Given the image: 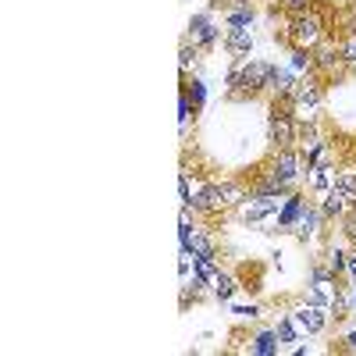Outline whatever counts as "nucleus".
Wrapping results in <instances>:
<instances>
[{"instance_id": "nucleus-31", "label": "nucleus", "mask_w": 356, "mask_h": 356, "mask_svg": "<svg viewBox=\"0 0 356 356\" xmlns=\"http://www.w3.org/2000/svg\"><path fill=\"white\" fill-rule=\"evenodd\" d=\"M342 349H346V353H356V332H349V335L342 339Z\"/></svg>"}, {"instance_id": "nucleus-28", "label": "nucleus", "mask_w": 356, "mask_h": 356, "mask_svg": "<svg viewBox=\"0 0 356 356\" xmlns=\"http://www.w3.org/2000/svg\"><path fill=\"white\" fill-rule=\"evenodd\" d=\"M235 314H239V317H250V321H253V317H260V307H257V303H250V307H235Z\"/></svg>"}, {"instance_id": "nucleus-6", "label": "nucleus", "mask_w": 356, "mask_h": 356, "mask_svg": "<svg viewBox=\"0 0 356 356\" xmlns=\"http://www.w3.org/2000/svg\"><path fill=\"white\" fill-rule=\"evenodd\" d=\"M267 168H271L282 182H289L292 189H296V182H300V171L307 168L303 164V157H300V150H271V161H267Z\"/></svg>"}, {"instance_id": "nucleus-20", "label": "nucleus", "mask_w": 356, "mask_h": 356, "mask_svg": "<svg viewBox=\"0 0 356 356\" xmlns=\"http://www.w3.org/2000/svg\"><path fill=\"white\" fill-rule=\"evenodd\" d=\"M324 264L332 267V275H335V278H342V275H346V264H349V253H346V250H339V246H332V250H328V257H324Z\"/></svg>"}, {"instance_id": "nucleus-32", "label": "nucleus", "mask_w": 356, "mask_h": 356, "mask_svg": "<svg viewBox=\"0 0 356 356\" xmlns=\"http://www.w3.org/2000/svg\"><path fill=\"white\" fill-rule=\"evenodd\" d=\"M346 8H349V11L356 15V0H346Z\"/></svg>"}, {"instance_id": "nucleus-27", "label": "nucleus", "mask_w": 356, "mask_h": 356, "mask_svg": "<svg viewBox=\"0 0 356 356\" xmlns=\"http://www.w3.org/2000/svg\"><path fill=\"white\" fill-rule=\"evenodd\" d=\"M178 196H182V207L193 203V193H189V175L182 171V178H178Z\"/></svg>"}, {"instance_id": "nucleus-23", "label": "nucleus", "mask_w": 356, "mask_h": 356, "mask_svg": "<svg viewBox=\"0 0 356 356\" xmlns=\"http://www.w3.org/2000/svg\"><path fill=\"white\" fill-rule=\"evenodd\" d=\"M182 86L189 89V100H193V107L200 111V107H203V100H207V86H203V79H193V82L186 79Z\"/></svg>"}, {"instance_id": "nucleus-4", "label": "nucleus", "mask_w": 356, "mask_h": 356, "mask_svg": "<svg viewBox=\"0 0 356 356\" xmlns=\"http://www.w3.org/2000/svg\"><path fill=\"white\" fill-rule=\"evenodd\" d=\"M324 100H328V82L321 75H307L300 79V86L292 93V111L300 122H317V111L324 107Z\"/></svg>"}, {"instance_id": "nucleus-16", "label": "nucleus", "mask_w": 356, "mask_h": 356, "mask_svg": "<svg viewBox=\"0 0 356 356\" xmlns=\"http://www.w3.org/2000/svg\"><path fill=\"white\" fill-rule=\"evenodd\" d=\"M207 57V50L203 47H196V43H189V40H182V47H178V72H182V79H189V72Z\"/></svg>"}, {"instance_id": "nucleus-13", "label": "nucleus", "mask_w": 356, "mask_h": 356, "mask_svg": "<svg viewBox=\"0 0 356 356\" xmlns=\"http://www.w3.org/2000/svg\"><path fill=\"white\" fill-rule=\"evenodd\" d=\"M225 50H228L232 57H250V50H253V33H250V29H228V33H225Z\"/></svg>"}, {"instance_id": "nucleus-3", "label": "nucleus", "mask_w": 356, "mask_h": 356, "mask_svg": "<svg viewBox=\"0 0 356 356\" xmlns=\"http://www.w3.org/2000/svg\"><path fill=\"white\" fill-rule=\"evenodd\" d=\"M324 40H328V15L324 8H314V11H303V15H292L282 29V43L292 50H317Z\"/></svg>"}, {"instance_id": "nucleus-26", "label": "nucleus", "mask_w": 356, "mask_h": 356, "mask_svg": "<svg viewBox=\"0 0 356 356\" xmlns=\"http://www.w3.org/2000/svg\"><path fill=\"white\" fill-rule=\"evenodd\" d=\"M332 186H335V178H332L328 171H314V189H317V193H328Z\"/></svg>"}, {"instance_id": "nucleus-17", "label": "nucleus", "mask_w": 356, "mask_h": 356, "mask_svg": "<svg viewBox=\"0 0 356 356\" xmlns=\"http://www.w3.org/2000/svg\"><path fill=\"white\" fill-rule=\"evenodd\" d=\"M353 310H356V307H353V292H349V285H339V289H335V296H332V303H328L332 321H346Z\"/></svg>"}, {"instance_id": "nucleus-9", "label": "nucleus", "mask_w": 356, "mask_h": 356, "mask_svg": "<svg viewBox=\"0 0 356 356\" xmlns=\"http://www.w3.org/2000/svg\"><path fill=\"white\" fill-rule=\"evenodd\" d=\"M321 211H324V218H328V221H342L346 214L356 211V200H353L346 189L332 186L328 193H321Z\"/></svg>"}, {"instance_id": "nucleus-12", "label": "nucleus", "mask_w": 356, "mask_h": 356, "mask_svg": "<svg viewBox=\"0 0 356 356\" xmlns=\"http://www.w3.org/2000/svg\"><path fill=\"white\" fill-rule=\"evenodd\" d=\"M296 86H300V75H296L292 68H278V65H275L271 82H267V93H271V97H292Z\"/></svg>"}, {"instance_id": "nucleus-2", "label": "nucleus", "mask_w": 356, "mask_h": 356, "mask_svg": "<svg viewBox=\"0 0 356 356\" xmlns=\"http://www.w3.org/2000/svg\"><path fill=\"white\" fill-rule=\"evenodd\" d=\"M246 182L243 178H221V182H207L196 196H193V211L207 214V218H221L228 211H239V203L246 200Z\"/></svg>"}, {"instance_id": "nucleus-22", "label": "nucleus", "mask_w": 356, "mask_h": 356, "mask_svg": "<svg viewBox=\"0 0 356 356\" xmlns=\"http://www.w3.org/2000/svg\"><path fill=\"white\" fill-rule=\"evenodd\" d=\"M278 8L292 18V15H303V11H314L321 8V0H278Z\"/></svg>"}, {"instance_id": "nucleus-7", "label": "nucleus", "mask_w": 356, "mask_h": 356, "mask_svg": "<svg viewBox=\"0 0 356 356\" xmlns=\"http://www.w3.org/2000/svg\"><path fill=\"white\" fill-rule=\"evenodd\" d=\"M186 40L196 43V47H203L207 54L214 50V43L221 40V29L211 22V11H200V15L189 18V33H186Z\"/></svg>"}, {"instance_id": "nucleus-8", "label": "nucleus", "mask_w": 356, "mask_h": 356, "mask_svg": "<svg viewBox=\"0 0 356 356\" xmlns=\"http://www.w3.org/2000/svg\"><path fill=\"white\" fill-rule=\"evenodd\" d=\"M292 317H296V324H300L307 335H321L324 328H328V321H332L328 307H324V303H314V300H307Z\"/></svg>"}, {"instance_id": "nucleus-14", "label": "nucleus", "mask_w": 356, "mask_h": 356, "mask_svg": "<svg viewBox=\"0 0 356 356\" xmlns=\"http://www.w3.org/2000/svg\"><path fill=\"white\" fill-rule=\"evenodd\" d=\"M182 250H189V253H193V257H200V260L218 257V243H214V235H211V232H200V228H193L189 243H186Z\"/></svg>"}, {"instance_id": "nucleus-15", "label": "nucleus", "mask_w": 356, "mask_h": 356, "mask_svg": "<svg viewBox=\"0 0 356 356\" xmlns=\"http://www.w3.org/2000/svg\"><path fill=\"white\" fill-rule=\"evenodd\" d=\"M235 289H243V285H239V278L228 275V271H221V267H218L214 278H211V292H214V300H218V303H228L232 296H235Z\"/></svg>"}, {"instance_id": "nucleus-19", "label": "nucleus", "mask_w": 356, "mask_h": 356, "mask_svg": "<svg viewBox=\"0 0 356 356\" xmlns=\"http://www.w3.org/2000/svg\"><path fill=\"white\" fill-rule=\"evenodd\" d=\"M289 68H292L296 75H314V50L292 47V50H289Z\"/></svg>"}, {"instance_id": "nucleus-24", "label": "nucleus", "mask_w": 356, "mask_h": 356, "mask_svg": "<svg viewBox=\"0 0 356 356\" xmlns=\"http://www.w3.org/2000/svg\"><path fill=\"white\" fill-rule=\"evenodd\" d=\"M335 186L346 189V193L356 200V171H335Z\"/></svg>"}, {"instance_id": "nucleus-21", "label": "nucleus", "mask_w": 356, "mask_h": 356, "mask_svg": "<svg viewBox=\"0 0 356 356\" xmlns=\"http://www.w3.org/2000/svg\"><path fill=\"white\" fill-rule=\"evenodd\" d=\"M275 335H278L282 346L300 339V324H296V317H282V321H278V328H275Z\"/></svg>"}, {"instance_id": "nucleus-1", "label": "nucleus", "mask_w": 356, "mask_h": 356, "mask_svg": "<svg viewBox=\"0 0 356 356\" xmlns=\"http://www.w3.org/2000/svg\"><path fill=\"white\" fill-rule=\"evenodd\" d=\"M275 65L271 61H257V57H232L228 68V100L243 104V100H257L260 93H267Z\"/></svg>"}, {"instance_id": "nucleus-10", "label": "nucleus", "mask_w": 356, "mask_h": 356, "mask_svg": "<svg viewBox=\"0 0 356 356\" xmlns=\"http://www.w3.org/2000/svg\"><path fill=\"white\" fill-rule=\"evenodd\" d=\"M328 225V218H324V211H321V203H310L307 200V207H303V218H300V225H296V239L300 243H310L314 235Z\"/></svg>"}, {"instance_id": "nucleus-33", "label": "nucleus", "mask_w": 356, "mask_h": 356, "mask_svg": "<svg viewBox=\"0 0 356 356\" xmlns=\"http://www.w3.org/2000/svg\"><path fill=\"white\" fill-rule=\"evenodd\" d=\"M349 292H353V307H356V282H353V285H349Z\"/></svg>"}, {"instance_id": "nucleus-29", "label": "nucleus", "mask_w": 356, "mask_h": 356, "mask_svg": "<svg viewBox=\"0 0 356 356\" xmlns=\"http://www.w3.org/2000/svg\"><path fill=\"white\" fill-rule=\"evenodd\" d=\"M346 275L356 282V246H349V264H346Z\"/></svg>"}, {"instance_id": "nucleus-18", "label": "nucleus", "mask_w": 356, "mask_h": 356, "mask_svg": "<svg viewBox=\"0 0 356 356\" xmlns=\"http://www.w3.org/2000/svg\"><path fill=\"white\" fill-rule=\"evenodd\" d=\"M278 346H282V342H278L275 328H271V332H257V335L250 339V353H253V356H275Z\"/></svg>"}, {"instance_id": "nucleus-25", "label": "nucleus", "mask_w": 356, "mask_h": 356, "mask_svg": "<svg viewBox=\"0 0 356 356\" xmlns=\"http://www.w3.org/2000/svg\"><path fill=\"white\" fill-rule=\"evenodd\" d=\"M339 225H342V235H346V243H349V246H356V211H353V214H346V218H342Z\"/></svg>"}, {"instance_id": "nucleus-30", "label": "nucleus", "mask_w": 356, "mask_h": 356, "mask_svg": "<svg viewBox=\"0 0 356 356\" xmlns=\"http://www.w3.org/2000/svg\"><path fill=\"white\" fill-rule=\"evenodd\" d=\"M346 47V61H349V68H356V43H342Z\"/></svg>"}, {"instance_id": "nucleus-5", "label": "nucleus", "mask_w": 356, "mask_h": 356, "mask_svg": "<svg viewBox=\"0 0 356 356\" xmlns=\"http://www.w3.org/2000/svg\"><path fill=\"white\" fill-rule=\"evenodd\" d=\"M346 72H349L346 47L335 43V40H324V43L314 50V75H321L324 82H332V79H342Z\"/></svg>"}, {"instance_id": "nucleus-11", "label": "nucleus", "mask_w": 356, "mask_h": 356, "mask_svg": "<svg viewBox=\"0 0 356 356\" xmlns=\"http://www.w3.org/2000/svg\"><path fill=\"white\" fill-rule=\"evenodd\" d=\"M303 207H307V196H300V193H289V196H285V203H282V211H278V232H289V228L300 225V218H303Z\"/></svg>"}]
</instances>
